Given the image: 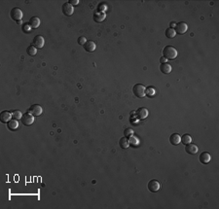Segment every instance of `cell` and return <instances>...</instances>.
<instances>
[{"mask_svg":"<svg viewBox=\"0 0 219 209\" xmlns=\"http://www.w3.org/2000/svg\"><path fill=\"white\" fill-rule=\"evenodd\" d=\"M163 54H164V57L168 60H173L177 57V51L172 46H166L163 50Z\"/></svg>","mask_w":219,"mask_h":209,"instance_id":"1","label":"cell"},{"mask_svg":"<svg viewBox=\"0 0 219 209\" xmlns=\"http://www.w3.org/2000/svg\"><path fill=\"white\" fill-rule=\"evenodd\" d=\"M132 91H133V94H135L136 97L142 98L144 97V95H145V87L141 85V84H136V85L133 86Z\"/></svg>","mask_w":219,"mask_h":209,"instance_id":"2","label":"cell"},{"mask_svg":"<svg viewBox=\"0 0 219 209\" xmlns=\"http://www.w3.org/2000/svg\"><path fill=\"white\" fill-rule=\"evenodd\" d=\"M10 16H11V19L15 21H20L23 19V16H24V13L23 11H21L20 8H13L11 10L10 12Z\"/></svg>","mask_w":219,"mask_h":209,"instance_id":"3","label":"cell"},{"mask_svg":"<svg viewBox=\"0 0 219 209\" xmlns=\"http://www.w3.org/2000/svg\"><path fill=\"white\" fill-rule=\"evenodd\" d=\"M28 113H30L34 117L40 116L43 113V109L40 105L38 104H33L30 106V108L28 109Z\"/></svg>","mask_w":219,"mask_h":209,"instance_id":"4","label":"cell"},{"mask_svg":"<svg viewBox=\"0 0 219 209\" xmlns=\"http://www.w3.org/2000/svg\"><path fill=\"white\" fill-rule=\"evenodd\" d=\"M21 123L24 126H31L34 123V116L30 114V113H25L24 115H23V118H21Z\"/></svg>","mask_w":219,"mask_h":209,"instance_id":"5","label":"cell"},{"mask_svg":"<svg viewBox=\"0 0 219 209\" xmlns=\"http://www.w3.org/2000/svg\"><path fill=\"white\" fill-rule=\"evenodd\" d=\"M161 188V185H160V182L157 181V180H151L148 183V190L150 191L152 193H157L159 190Z\"/></svg>","mask_w":219,"mask_h":209,"instance_id":"6","label":"cell"},{"mask_svg":"<svg viewBox=\"0 0 219 209\" xmlns=\"http://www.w3.org/2000/svg\"><path fill=\"white\" fill-rule=\"evenodd\" d=\"M188 30V25L184 21H180V23L176 24L175 25V32L178 34H184L185 32Z\"/></svg>","mask_w":219,"mask_h":209,"instance_id":"7","label":"cell"},{"mask_svg":"<svg viewBox=\"0 0 219 209\" xmlns=\"http://www.w3.org/2000/svg\"><path fill=\"white\" fill-rule=\"evenodd\" d=\"M44 43H45V41H44V38L41 35H36L32 40V45L35 48H37V49H41V48H43Z\"/></svg>","mask_w":219,"mask_h":209,"instance_id":"8","label":"cell"},{"mask_svg":"<svg viewBox=\"0 0 219 209\" xmlns=\"http://www.w3.org/2000/svg\"><path fill=\"white\" fill-rule=\"evenodd\" d=\"M62 12L65 15V16H71V15L74 13V8H73V5L70 4L69 2H66L64 3V5H62Z\"/></svg>","mask_w":219,"mask_h":209,"instance_id":"9","label":"cell"},{"mask_svg":"<svg viewBox=\"0 0 219 209\" xmlns=\"http://www.w3.org/2000/svg\"><path fill=\"white\" fill-rule=\"evenodd\" d=\"M106 18V14L104 13V11H96L94 14V20L96 23H102L103 21L105 20Z\"/></svg>","mask_w":219,"mask_h":209,"instance_id":"10","label":"cell"},{"mask_svg":"<svg viewBox=\"0 0 219 209\" xmlns=\"http://www.w3.org/2000/svg\"><path fill=\"white\" fill-rule=\"evenodd\" d=\"M185 151H186V153L190 154V155H196L198 153V147H197L196 144L189 143V144L185 145Z\"/></svg>","mask_w":219,"mask_h":209,"instance_id":"11","label":"cell"},{"mask_svg":"<svg viewBox=\"0 0 219 209\" xmlns=\"http://www.w3.org/2000/svg\"><path fill=\"white\" fill-rule=\"evenodd\" d=\"M11 117H12V112L9 111H2L0 114V121L1 123H9L11 121Z\"/></svg>","mask_w":219,"mask_h":209,"instance_id":"12","label":"cell"},{"mask_svg":"<svg viewBox=\"0 0 219 209\" xmlns=\"http://www.w3.org/2000/svg\"><path fill=\"white\" fill-rule=\"evenodd\" d=\"M136 115H137V117H138V119H140V120L146 119L147 116H148V110L145 107H140V108L137 109Z\"/></svg>","mask_w":219,"mask_h":209,"instance_id":"13","label":"cell"},{"mask_svg":"<svg viewBox=\"0 0 219 209\" xmlns=\"http://www.w3.org/2000/svg\"><path fill=\"white\" fill-rule=\"evenodd\" d=\"M199 160H200V162H201L202 163L206 164V163H209L210 160H211V156H210L209 153L203 152V153L201 154V155H200V159Z\"/></svg>","mask_w":219,"mask_h":209,"instance_id":"14","label":"cell"},{"mask_svg":"<svg viewBox=\"0 0 219 209\" xmlns=\"http://www.w3.org/2000/svg\"><path fill=\"white\" fill-rule=\"evenodd\" d=\"M83 47H84L85 51H87V52H89V53L95 52V48H96L95 43L94 41H87L83 45Z\"/></svg>","mask_w":219,"mask_h":209,"instance_id":"15","label":"cell"},{"mask_svg":"<svg viewBox=\"0 0 219 209\" xmlns=\"http://www.w3.org/2000/svg\"><path fill=\"white\" fill-rule=\"evenodd\" d=\"M29 25L31 26V28L36 29L40 26V24H41V21L38 17H32L30 20H29Z\"/></svg>","mask_w":219,"mask_h":209,"instance_id":"16","label":"cell"},{"mask_svg":"<svg viewBox=\"0 0 219 209\" xmlns=\"http://www.w3.org/2000/svg\"><path fill=\"white\" fill-rule=\"evenodd\" d=\"M180 140H181V137L178 133H172L169 136V142L172 143V145H175V146L178 145L180 143Z\"/></svg>","mask_w":219,"mask_h":209,"instance_id":"17","label":"cell"},{"mask_svg":"<svg viewBox=\"0 0 219 209\" xmlns=\"http://www.w3.org/2000/svg\"><path fill=\"white\" fill-rule=\"evenodd\" d=\"M172 65L169 64V63H162L161 66H160V70L162 73H164V74H169L170 72H172Z\"/></svg>","mask_w":219,"mask_h":209,"instance_id":"18","label":"cell"},{"mask_svg":"<svg viewBox=\"0 0 219 209\" xmlns=\"http://www.w3.org/2000/svg\"><path fill=\"white\" fill-rule=\"evenodd\" d=\"M119 145H120V147L122 149H127L129 146V140L126 136L122 137L120 139V141H119Z\"/></svg>","mask_w":219,"mask_h":209,"instance_id":"19","label":"cell"},{"mask_svg":"<svg viewBox=\"0 0 219 209\" xmlns=\"http://www.w3.org/2000/svg\"><path fill=\"white\" fill-rule=\"evenodd\" d=\"M7 127L9 128L10 130H16L18 127V120H11L9 123H7Z\"/></svg>","mask_w":219,"mask_h":209,"instance_id":"20","label":"cell"},{"mask_svg":"<svg viewBox=\"0 0 219 209\" xmlns=\"http://www.w3.org/2000/svg\"><path fill=\"white\" fill-rule=\"evenodd\" d=\"M156 94V90L154 87H147L145 88V95L148 97H153Z\"/></svg>","mask_w":219,"mask_h":209,"instance_id":"21","label":"cell"},{"mask_svg":"<svg viewBox=\"0 0 219 209\" xmlns=\"http://www.w3.org/2000/svg\"><path fill=\"white\" fill-rule=\"evenodd\" d=\"M180 142L182 143V144H184V145H187V144H189V143L192 142V137L189 134H184V135L181 136Z\"/></svg>","mask_w":219,"mask_h":209,"instance_id":"22","label":"cell"},{"mask_svg":"<svg viewBox=\"0 0 219 209\" xmlns=\"http://www.w3.org/2000/svg\"><path fill=\"white\" fill-rule=\"evenodd\" d=\"M165 33H166V37H168V38H170V39L174 38V37H175V35H176L175 30H174L173 28H170V27L166 29Z\"/></svg>","mask_w":219,"mask_h":209,"instance_id":"23","label":"cell"},{"mask_svg":"<svg viewBox=\"0 0 219 209\" xmlns=\"http://www.w3.org/2000/svg\"><path fill=\"white\" fill-rule=\"evenodd\" d=\"M27 54H28L30 57H33V56H35L36 53H37V48H35V47L31 44L30 46H28V47H27Z\"/></svg>","mask_w":219,"mask_h":209,"instance_id":"24","label":"cell"},{"mask_svg":"<svg viewBox=\"0 0 219 209\" xmlns=\"http://www.w3.org/2000/svg\"><path fill=\"white\" fill-rule=\"evenodd\" d=\"M12 117L14 120H21L23 114H21V112L18 111V110H15V111L12 112Z\"/></svg>","mask_w":219,"mask_h":209,"instance_id":"25","label":"cell"},{"mask_svg":"<svg viewBox=\"0 0 219 209\" xmlns=\"http://www.w3.org/2000/svg\"><path fill=\"white\" fill-rule=\"evenodd\" d=\"M31 29L32 28H31L30 25H29V24H23V31L25 32V33H29Z\"/></svg>","mask_w":219,"mask_h":209,"instance_id":"26","label":"cell"},{"mask_svg":"<svg viewBox=\"0 0 219 209\" xmlns=\"http://www.w3.org/2000/svg\"><path fill=\"white\" fill-rule=\"evenodd\" d=\"M138 143H139V141H138V139H137L135 136H131V138H129V144H132V145H135V146H137L138 145Z\"/></svg>","mask_w":219,"mask_h":209,"instance_id":"27","label":"cell"},{"mask_svg":"<svg viewBox=\"0 0 219 209\" xmlns=\"http://www.w3.org/2000/svg\"><path fill=\"white\" fill-rule=\"evenodd\" d=\"M124 134L126 137L128 136H132V135L133 134V130H132V128H126L125 131H124Z\"/></svg>","mask_w":219,"mask_h":209,"instance_id":"28","label":"cell"},{"mask_svg":"<svg viewBox=\"0 0 219 209\" xmlns=\"http://www.w3.org/2000/svg\"><path fill=\"white\" fill-rule=\"evenodd\" d=\"M87 42V39L84 37V36H81V37L78 38V43L80 44V45H84L85 43Z\"/></svg>","mask_w":219,"mask_h":209,"instance_id":"29","label":"cell"},{"mask_svg":"<svg viewBox=\"0 0 219 209\" xmlns=\"http://www.w3.org/2000/svg\"><path fill=\"white\" fill-rule=\"evenodd\" d=\"M69 3L71 5H77V4H79V1H78V0H71V1H69Z\"/></svg>","mask_w":219,"mask_h":209,"instance_id":"30","label":"cell"},{"mask_svg":"<svg viewBox=\"0 0 219 209\" xmlns=\"http://www.w3.org/2000/svg\"><path fill=\"white\" fill-rule=\"evenodd\" d=\"M166 60H166V58H165L164 57H161V58H160L161 64H162V63H166Z\"/></svg>","mask_w":219,"mask_h":209,"instance_id":"31","label":"cell"},{"mask_svg":"<svg viewBox=\"0 0 219 209\" xmlns=\"http://www.w3.org/2000/svg\"><path fill=\"white\" fill-rule=\"evenodd\" d=\"M175 25H176V24H175V23H170V28L175 27Z\"/></svg>","mask_w":219,"mask_h":209,"instance_id":"32","label":"cell"},{"mask_svg":"<svg viewBox=\"0 0 219 209\" xmlns=\"http://www.w3.org/2000/svg\"><path fill=\"white\" fill-rule=\"evenodd\" d=\"M18 24H23V21H18Z\"/></svg>","mask_w":219,"mask_h":209,"instance_id":"33","label":"cell"}]
</instances>
